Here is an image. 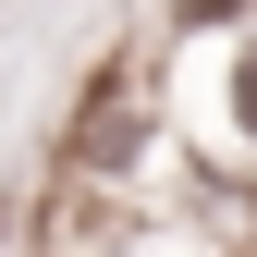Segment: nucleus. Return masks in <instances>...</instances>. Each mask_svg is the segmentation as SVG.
Wrapping results in <instances>:
<instances>
[{
  "mask_svg": "<svg viewBox=\"0 0 257 257\" xmlns=\"http://www.w3.org/2000/svg\"><path fill=\"white\" fill-rule=\"evenodd\" d=\"M184 13H208V25H233V13H245V0H184Z\"/></svg>",
  "mask_w": 257,
  "mask_h": 257,
  "instance_id": "1",
  "label": "nucleus"
},
{
  "mask_svg": "<svg viewBox=\"0 0 257 257\" xmlns=\"http://www.w3.org/2000/svg\"><path fill=\"white\" fill-rule=\"evenodd\" d=\"M0 233H13V208H0Z\"/></svg>",
  "mask_w": 257,
  "mask_h": 257,
  "instance_id": "2",
  "label": "nucleus"
}]
</instances>
